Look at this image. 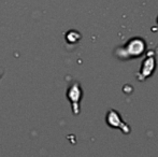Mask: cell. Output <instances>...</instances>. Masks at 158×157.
<instances>
[{"label": "cell", "mask_w": 158, "mask_h": 157, "mask_svg": "<svg viewBox=\"0 0 158 157\" xmlns=\"http://www.w3.org/2000/svg\"><path fill=\"white\" fill-rule=\"evenodd\" d=\"M106 122H108L109 126H111V127H113V128L122 129L124 134H129V132H130V127L122 121L121 116H119V113L117 111H115V110H110V112H108Z\"/></svg>", "instance_id": "1"}, {"label": "cell", "mask_w": 158, "mask_h": 157, "mask_svg": "<svg viewBox=\"0 0 158 157\" xmlns=\"http://www.w3.org/2000/svg\"><path fill=\"white\" fill-rule=\"evenodd\" d=\"M155 69V59L153 56H148L144 59L143 64H142L141 70H140V74H138V79L140 81L146 79L153 73Z\"/></svg>", "instance_id": "2"}, {"label": "cell", "mask_w": 158, "mask_h": 157, "mask_svg": "<svg viewBox=\"0 0 158 157\" xmlns=\"http://www.w3.org/2000/svg\"><path fill=\"white\" fill-rule=\"evenodd\" d=\"M81 95H82V92H81V88H80L79 84L74 83L70 87L69 93H68L69 99H70L71 103H72V105H73V110H74V108H77V109L79 108V100H80ZM77 111H79V109H77Z\"/></svg>", "instance_id": "3"}]
</instances>
